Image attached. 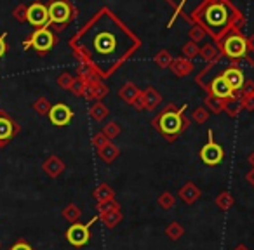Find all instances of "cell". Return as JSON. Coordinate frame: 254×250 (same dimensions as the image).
I'll return each instance as SVG.
<instances>
[{"label": "cell", "mask_w": 254, "mask_h": 250, "mask_svg": "<svg viewBox=\"0 0 254 250\" xmlns=\"http://www.w3.org/2000/svg\"><path fill=\"white\" fill-rule=\"evenodd\" d=\"M77 37H87V40H71V46L77 49L82 59L103 77H108L138 46V40L106 12H101V16L89 23Z\"/></svg>", "instance_id": "obj_1"}, {"label": "cell", "mask_w": 254, "mask_h": 250, "mask_svg": "<svg viewBox=\"0 0 254 250\" xmlns=\"http://www.w3.org/2000/svg\"><path fill=\"white\" fill-rule=\"evenodd\" d=\"M185 108H187V106H183V108L178 109V111H174V109H166V111L160 113L159 118L153 122L155 127L167 138V141H174V139L181 134V131L188 127V120L183 118Z\"/></svg>", "instance_id": "obj_2"}, {"label": "cell", "mask_w": 254, "mask_h": 250, "mask_svg": "<svg viewBox=\"0 0 254 250\" xmlns=\"http://www.w3.org/2000/svg\"><path fill=\"white\" fill-rule=\"evenodd\" d=\"M56 42H58L56 35L46 26V28H37L35 32L30 35V39L25 40L23 47H25V49H30V47H32V49L37 50L40 56H44V54H47L54 46H56Z\"/></svg>", "instance_id": "obj_3"}, {"label": "cell", "mask_w": 254, "mask_h": 250, "mask_svg": "<svg viewBox=\"0 0 254 250\" xmlns=\"http://www.w3.org/2000/svg\"><path fill=\"white\" fill-rule=\"evenodd\" d=\"M98 221V215L96 217H92L89 222H75V224H71L70 228L66 229V233H64V236H66L68 243L73 247H84L89 243V240H91V226L94 224V222Z\"/></svg>", "instance_id": "obj_4"}, {"label": "cell", "mask_w": 254, "mask_h": 250, "mask_svg": "<svg viewBox=\"0 0 254 250\" xmlns=\"http://www.w3.org/2000/svg\"><path fill=\"white\" fill-rule=\"evenodd\" d=\"M47 12H49V23L56 26H64L73 16V9L68 0H51Z\"/></svg>", "instance_id": "obj_5"}, {"label": "cell", "mask_w": 254, "mask_h": 250, "mask_svg": "<svg viewBox=\"0 0 254 250\" xmlns=\"http://www.w3.org/2000/svg\"><path fill=\"white\" fill-rule=\"evenodd\" d=\"M202 21L211 30H219L228 21V9H226V5L221 4V2H216V4L209 5V7L205 9V12L202 14Z\"/></svg>", "instance_id": "obj_6"}, {"label": "cell", "mask_w": 254, "mask_h": 250, "mask_svg": "<svg viewBox=\"0 0 254 250\" xmlns=\"http://www.w3.org/2000/svg\"><path fill=\"white\" fill-rule=\"evenodd\" d=\"M198 155H200V160L205 163V165L214 167V165H218V163L223 162L225 151H223L221 146L212 139V131H209V141L202 146V150H200Z\"/></svg>", "instance_id": "obj_7"}, {"label": "cell", "mask_w": 254, "mask_h": 250, "mask_svg": "<svg viewBox=\"0 0 254 250\" xmlns=\"http://www.w3.org/2000/svg\"><path fill=\"white\" fill-rule=\"evenodd\" d=\"M18 134H19V125L12 120V116L7 111L0 109V143L5 146Z\"/></svg>", "instance_id": "obj_8"}, {"label": "cell", "mask_w": 254, "mask_h": 250, "mask_svg": "<svg viewBox=\"0 0 254 250\" xmlns=\"http://www.w3.org/2000/svg\"><path fill=\"white\" fill-rule=\"evenodd\" d=\"M26 21L35 28H46L49 25V12H47V5L40 4V2H33L28 5L26 11Z\"/></svg>", "instance_id": "obj_9"}, {"label": "cell", "mask_w": 254, "mask_h": 250, "mask_svg": "<svg viewBox=\"0 0 254 250\" xmlns=\"http://www.w3.org/2000/svg\"><path fill=\"white\" fill-rule=\"evenodd\" d=\"M71 118H73V111H71V108L68 104L58 102V104L51 106L49 120L53 125H56V127H64V125H68V123L71 122Z\"/></svg>", "instance_id": "obj_10"}, {"label": "cell", "mask_w": 254, "mask_h": 250, "mask_svg": "<svg viewBox=\"0 0 254 250\" xmlns=\"http://www.w3.org/2000/svg\"><path fill=\"white\" fill-rule=\"evenodd\" d=\"M246 50H247V42L240 35L230 37L225 42V54L228 57H233V59L242 57L246 56Z\"/></svg>", "instance_id": "obj_11"}, {"label": "cell", "mask_w": 254, "mask_h": 250, "mask_svg": "<svg viewBox=\"0 0 254 250\" xmlns=\"http://www.w3.org/2000/svg\"><path fill=\"white\" fill-rule=\"evenodd\" d=\"M221 77L225 78L226 84L230 85V89H232L233 92L239 91V89H242L244 85H246V77H244L242 70H239V68H237V66H230V68H226V70L223 71Z\"/></svg>", "instance_id": "obj_12"}, {"label": "cell", "mask_w": 254, "mask_h": 250, "mask_svg": "<svg viewBox=\"0 0 254 250\" xmlns=\"http://www.w3.org/2000/svg\"><path fill=\"white\" fill-rule=\"evenodd\" d=\"M42 170H44V172H46L49 177L56 179V177H60L61 174H63V170H64V162L60 158V156L51 155V156H47V158L44 160Z\"/></svg>", "instance_id": "obj_13"}, {"label": "cell", "mask_w": 254, "mask_h": 250, "mask_svg": "<svg viewBox=\"0 0 254 250\" xmlns=\"http://www.w3.org/2000/svg\"><path fill=\"white\" fill-rule=\"evenodd\" d=\"M178 197H180L181 201H185L187 205H191L202 197V191L197 188V184L191 183V181H188L187 184H183V186L180 188V191H178Z\"/></svg>", "instance_id": "obj_14"}, {"label": "cell", "mask_w": 254, "mask_h": 250, "mask_svg": "<svg viewBox=\"0 0 254 250\" xmlns=\"http://www.w3.org/2000/svg\"><path fill=\"white\" fill-rule=\"evenodd\" d=\"M211 92L214 98L218 99H230L233 98V91L230 89V85L226 84V80L223 77H216L211 84Z\"/></svg>", "instance_id": "obj_15"}, {"label": "cell", "mask_w": 254, "mask_h": 250, "mask_svg": "<svg viewBox=\"0 0 254 250\" xmlns=\"http://www.w3.org/2000/svg\"><path fill=\"white\" fill-rule=\"evenodd\" d=\"M98 219L106 226V228L112 229V228H115V226H119L120 222H122L124 215H122V212H120V210H112V212H106V214H99Z\"/></svg>", "instance_id": "obj_16"}, {"label": "cell", "mask_w": 254, "mask_h": 250, "mask_svg": "<svg viewBox=\"0 0 254 250\" xmlns=\"http://www.w3.org/2000/svg\"><path fill=\"white\" fill-rule=\"evenodd\" d=\"M92 197L98 201H106V200H113L115 198V191L112 190L108 183H101L96 186V190L92 191Z\"/></svg>", "instance_id": "obj_17"}, {"label": "cell", "mask_w": 254, "mask_h": 250, "mask_svg": "<svg viewBox=\"0 0 254 250\" xmlns=\"http://www.w3.org/2000/svg\"><path fill=\"white\" fill-rule=\"evenodd\" d=\"M98 153H99V158H101L103 162H106V163H112L113 160L120 155L119 148H117V146H113L112 143H106L105 146H101V148L98 150Z\"/></svg>", "instance_id": "obj_18"}, {"label": "cell", "mask_w": 254, "mask_h": 250, "mask_svg": "<svg viewBox=\"0 0 254 250\" xmlns=\"http://www.w3.org/2000/svg\"><path fill=\"white\" fill-rule=\"evenodd\" d=\"M214 203L218 205V208H221V210H230V208L235 205V198H233V195L230 193V191H221V193L216 197Z\"/></svg>", "instance_id": "obj_19"}, {"label": "cell", "mask_w": 254, "mask_h": 250, "mask_svg": "<svg viewBox=\"0 0 254 250\" xmlns=\"http://www.w3.org/2000/svg\"><path fill=\"white\" fill-rule=\"evenodd\" d=\"M63 217L66 219L68 222H71V224H75V222H78L80 221V217H82V210L77 207L75 203H68L66 207L63 208Z\"/></svg>", "instance_id": "obj_20"}, {"label": "cell", "mask_w": 254, "mask_h": 250, "mask_svg": "<svg viewBox=\"0 0 254 250\" xmlns=\"http://www.w3.org/2000/svg\"><path fill=\"white\" fill-rule=\"evenodd\" d=\"M166 235H167V238H169L171 242H178V240H180L181 236L185 235V228L180 224V222L173 221V222H171V224L166 228Z\"/></svg>", "instance_id": "obj_21"}, {"label": "cell", "mask_w": 254, "mask_h": 250, "mask_svg": "<svg viewBox=\"0 0 254 250\" xmlns=\"http://www.w3.org/2000/svg\"><path fill=\"white\" fill-rule=\"evenodd\" d=\"M157 203H159V207L164 208V210H171V208L176 205V197H174L173 193H169V191H164V193L159 195V198H157Z\"/></svg>", "instance_id": "obj_22"}, {"label": "cell", "mask_w": 254, "mask_h": 250, "mask_svg": "<svg viewBox=\"0 0 254 250\" xmlns=\"http://www.w3.org/2000/svg\"><path fill=\"white\" fill-rule=\"evenodd\" d=\"M96 210H98V215L106 214V212H112V210H120V203L115 198H113V200H106V201H98Z\"/></svg>", "instance_id": "obj_23"}, {"label": "cell", "mask_w": 254, "mask_h": 250, "mask_svg": "<svg viewBox=\"0 0 254 250\" xmlns=\"http://www.w3.org/2000/svg\"><path fill=\"white\" fill-rule=\"evenodd\" d=\"M32 108H33V111H37L40 116H44V115H49L51 104H49V101H47L46 98H39V99H37V101L32 104Z\"/></svg>", "instance_id": "obj_24"}, {"label": "cell", "mask_w": 254, "mask_h": 250, "mask_svg": "<svg viewBox=\"0 0 254 250\" xmlns=\"http://www.w3.org/2000/svg\"><path fill=\"white\" fill-rule=\"evenodd\" d=\"M160 94L159 92H155L153 89H148V91L145 92V106L146 108H155L157 104L160 102Z\"/></svg>", "instance_id": "obj_25"}, {"label": "cell", "mask_w": 254, "mask_h": 250, "mask_svg": "<svg viewBox=\"0 0 254 250\" xmlns=\"http://www.w3.org/2000/svg\"><path fill=\"white\" fill-rule=\"evenodd\" d=\"M139 92H138V89L134 87V85H131V84H127L126 87L120 91V98H124V101H127V102H132L136 99V96H138Z\"/></svg>", "instance_id": "obj_26"}, {"label": "cell", "mask_w": 254, "mask_h": 250, "mask_svg": "<svg viewBox=\"0 0 254 250\" xmlns=\"http://www.w3.org/2000/svg\"><path fill=\"white\" fill-rule=\"evenodd\" d=\"M91 115L96 120H103L105 116H108V108L105 104H101V102H98V104H94L91 108Z\"/></svg>", "instance_id": "obj_27"}, {"label": "cell", "mask_w": 254, "mask_h": 250, "mask_svg": "<svg viewBox=\"0 0 254 250\" xmlns=\"http://www.w3.org/2000/svg\"><path fill=\"white\" fill-rule=\"evenodd\" d=\"M26 11H28V7H26L25 4L16 5L14 11H12V18H14L18 23H25L26 21Z\"/></svg>", "instance_id": "obj_28"}, {"label": "cell", "mask_w": 254, "mask_h": 250, "mask_svg": "<svg viewBox=\"0 0 254 250\" xmlns=\"http://www.w3.org/2000/svg\"><path fill=\"white\" fill-rule=\"evenodd\" d=\"M240 108H242V102H240L239 99L235 98V96H233V98H230V99H228V104H226V111H228L230 115H232V116H235L237 113L240 111Z\"/></svg>", "instance_id": "obj_29"}, {"label": "cell", "mask_w": 254, "mask_h": 250, "mask_svg": "<svg viewBox=\"0 0 254 250\" xmlns=\"http://www.w3.org/2000/svg\"><path fill=\"white\" fill-rule=\"evenodd\" d=\"M71 84H73V78H71V75L61 73L60 77H58V85H60L61 89H71Z\"/></svg>", "instance_id": "obj_30"}, {"label": "cell", "mask_w": 254, "mask_h": 250, "mask_svg": "<svg viewBox=\"0 0 254 250\" xmlns=\"http://www.w3.org/2000/svg\"><path fill=\"white\" fill-rule=\"evenodd\" d=\"M120 132V129H119V125H117L115 122H110L108 125L105 127V131H103V134L106 136L108 139H112V138H115L117 134Z\"/></svg>", "instance_id": "obj_31"}, {"label": "cell", "mask_w": 254, "mask_h": 250, "mask_svg": "<svg viewBox=\"0 0 254 250\" xmlns=\"http://www.w3.org/2000/svg\"><path fill=\"white\" fill-rule=\"evenodd\" d=\"M7 250H35V249H33V247L30 245V243L26 242V240L19 238L18 242H16L14 245H11V247H9Z\"/></svg>", "instance_id": "obj_32"}, {"label": "cell", "mask_w": 254, "mask_h": 250, "mask_svg": "<svg viewBox=\"0 0 254 250\" xmlns=\"http://www.w3.org/2000/svg\"><path fill=\"white\" fill-rule=\"evenodd\" d=\"M173 70H174V73H178V75H185L191 70V66L187 63H183V61H178V63H174Z\"/></svg>", "instance_id": "obj_33"}, {"label": "cell", "mask_w": 254, "mask_h": 250, "mask_svg": "<svg viewBox=\"0 0 254 250\" xmlns=\"http://www.w3.org/2000/svg\"><path fill=\"white\" fill-rule=\"evenodd\" d=\"M207 104L212 108V111L218 113V111H221V109H223V99H218V98H214V96H212V98L207 99Z\"/></svg>", "instance_id": "obj_34"}, {"label": "cell", "mask_w": 254, "mask_h": 250, "mask_svg": "<svg viewBox=\"0 0 254 250\" xmlns=\"http://www.w3.org/2000/svg\"><path fill=\"white\" fill-rule=\"evenodd\" d=\"M106 143H108V138H106V136L103 134V132H101V134H96L94 138H92V145H94L98 150L101 148V146H105Z\"/></svg>", "instance_id": "obj_35"}, {"label": "cell", "mask_w": 254, "mask_h": 250, "mask_svg": "<svg viewBox=\"0 0 254 250\" xmlns=\"http://www.w3.org/2000/svg\"><path fill=\"white\" fill-rule=\"evenodd\" d=\"M7 33H0V59L5 56V52H7Z\"/></svg>", "instance_id": "obj_36"}, {"label": "cell", "mask_w": 254, "mask_h": 250, "mask_svg": "<svg viewBox=\"0 0 254 250\" xmlns=\"http://www.w3.org/2000/svg\"><path fill=\"white\" fill-rule=\"evenodd\" d=\"M193 118L197 120L198 123L205 122V120H207V111H205L204 108H197V109L193 111Z\"/></svg>", "instance_id": "obj_37"}, {"label": "cell", "mask_w": 254, "mask_h": 250, "mask_svg": "<svg viewBox=\"0 0 254 250\" xmlns=\"http://www.w3.org/2000/svg\"><path fill=\"white\" fill-rule=\"evenodd\" d=\"M246 109H254V96H247L246 101L242 102Z\"/></svg>", "instance_id": "obj_38"}, {"label": "cell", "mask_w": 254, "mask_h": 250, "mask_svg": "<svg viewBox=\"0 0 254 250\" xmlns=\"http://www.w3.org/2000/svg\"><path fill=\"white\" fill-rule=\"evenodd\" d=\"M157 63H159L160 66H166V64L169 63V56H167L166 52H162V54H160L159 57H157Z\"/></svg>", "instance_id": "obj_39"}, {"label": "cell", "mask_w": 254, "mask_h": 250, "mask_svg": "<svg viewBox=\"0 0 254 250\" xmlns=\"http://www.w3.org/2000/svg\"><path fill=\"white\" fill-rule=\"evenodd\" d=\"M246 181H247V183L251 184V186L254 188V169H251L249 172L246 174Z\"/></svg>", "instance_id": "obj_40"}, {"label": "cell", "mask_w": 254, "mask_h": 250, "mask_svg": "<svg viewBox=\"0 0 254 250\" xmlns=\"http://www.w3.org/2000/svg\"><path fill=\"white\" fill-rule=\"evenodd\" d=\"M171 2H174V4L183 5V7H187V2H188V0H171ZM195 2H198V0H195ZM200 2H202V0H200Z\"/></svg>", "instance_id": "obj_41"}, {"label": "cell", "mask_w": 254, "mask_h": 250, "mask_svg": "<svg viewBox=\"0 0 254 250\" xmlns=\"http://www.w3.org/2000/svg\"><path fill=\"white\" fill-rule=\"evenodd\" d=\"M247 160H249V163H251V165H253V169H254V151L251 153V155H249V158H247Z\"/></svg>", "instance_id": "obj_42"}, {"label": "cell", "mask_w": 254, "mask_h": 250, "mask_svg": "<svg viewBox=\"0 0 254 250\" xmlns=\"http://www.w3.org/2000/svg\"><path fill=\"white\" fill-rule=\"evenodd\" d=\"M233 250H249V249H247L246 245H237V247H235V249H233Z\"/></svg>", "instance_id": "obj_43"}, {"label": "cell", "mask_w": 254, "mask_h": 250, "mask_svg": "<svg viewBox=\"0 0 254 250\" xmlns=\"http://www.w3.org/2000/svg\"><path fill=\"white\" fill-rule=\"evenodd\" d=\"M0 148H4V145H2V143H0Z\"/></svg>", "instance_id": "obj_44"}]
</instances>
